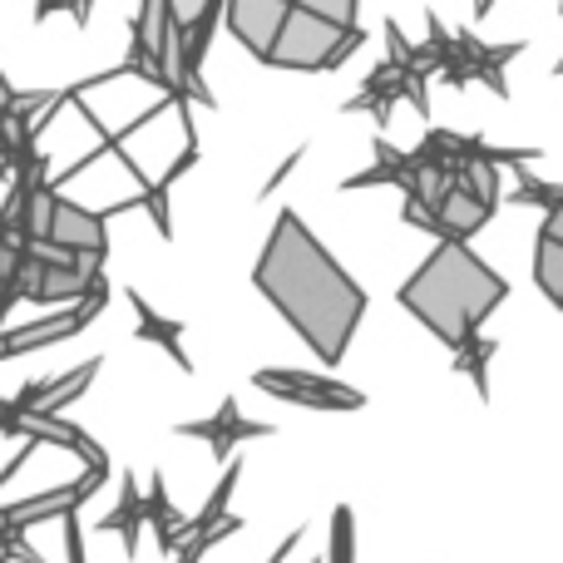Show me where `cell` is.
I'll return each instance as SVG.
<instances>
[{"label":"cell","instance_id":"obj_1","mask_svg":"<svg viewBox=\"0 0 563 563\" xmlns=\"http://www.w3.org/2000/svg\"><path fill=\"white\" fill-rule=\"evenodd\" d=\"M257 291L297 327V336L317 351L327 366H336L351 346V331L361 327L366 291L336 267V257L307 233L297 213H282L273 223L263 257H257Z\"/></svg>","mask_w":563,"mask_h":563},{"label":"cell","instance_id":"obj_2","mask_svg":"<svg viewBox=\"0 0 563 563\" xmlns=\"http://www.w3.org/2000/svg\"><path fill=\"white\" fill-rule=\"evenodd\" d=\"M505 277L475 257L465 243H440L435 253L420 263V273L400 287V307L430 327L445 346H465L479 331V321L505 301Z\"/></svg>","mask_w":563,"mask_h":563},{"label":"cell","instance_id":"obj_3","mask_svg":"<svg viewBox=\"0 0 563 563\" xmlns=\"http://www.w3.org/2000/svg\"><path fill=\"white\" fill-rule=\"evenodd\" d=\"M356 45H361V30L331 25V20L291 5L273 55H267V65H277V69H336Z\"/></svg>","mask_w":563,"mask_h":563},{"label":"cell","instance_id":"obj_4","mask_svg":"<svg viewBox=\"0 0 563 563\" xmlns=\"http://www.w3.org/2000/svg\"><path fill=\"white\" fill-rule=\"evenodd\" d=\"M253 386H263L267 396H282L291 406H307V410H361V390L341 386V380L327 376H311V371H257Z\"/></svg>","mask_w":563,"mask_h":563},{"label":"cell","instance_id":"obj_5","mask_svg":"<svg viewBox=\"0 0 563 563\" xmlns=\"http://www.w3.org/2000/svg\"><path fill=\"white\" fill-rule=\"evenodd\" d=\"M223 10H228V30H233L257 59H267L282 25H287V15H291V0H223Z\"/></svg>","mask_w":563,"mask_h":563},{"label":"cell","instance_id":"obj_6","mask_svg":"<svg viewBox=\"0 0 563 563\" xmlns=\"http://www.w3.org/2000/svg\"><path fill=\"white\" fill-rule=\"evenodd\" d=\"M45 243L65 247V253H75V257H104V218L55 198V218H49Z\"/></svg>","mask_w":563,"mask_h":563},{"label":"cell","instance_id":"obj_7","mask_svg":"<svg viewBox=\"0 0 563 563\" xmlns=\"http://www.w3.org/2000/svg\"><path fill=\"white\" fill-rule=\"evenodd\" d=\"M178 435H198V440H208V445H213V455H218V460H228V455H233L238 440H257V435H267V426H257V420H243V416H238V400H223L213 420H194V426H178Z\"/></svg>","mask_w":563,"mask_h":563},{"label":"cell","instance_id":"obj_8","mask_svg":"<svg viewBox=\"0 0 563 563\" xmlns=\"http://www.w3.org/2000/svg\"><path fill=\"white\" fill-rule=\"evenodd\" d=\"M99 307H69V311H55V317L35 321V327H20L10 336H0V356H20V351H35V346H49V341H65L95 317Z\"/></svg>","mask_w":563,"mask_h":563},{"label":"cell","instance_id":"obj_9","mask_svg":"<svg viewBox=\"0 0 563 563\" xmlns=\"http://www.w3.org/2000/svg\"><path fill=\"white\" fill-rule=\"evenodd\" d=\"M95 371H99V361H85L79 371H69L65 380H55V386H45V390H25V396L15 400L10 410H20V416H55L65 400H75V396H85V386L95 380Z\"/></svg>","mask_w":563,"mask_h":563},{"label":"cell","instance_id":"obj_10","mask_svg":"<svg viewBox=\"0 0 563 563\" xmlns=\"http://www.w3.org/2000/svg\"><path fill=\"white\" fill-rule=\"evenodd\" d=\"M129 301H134V311H139V336L144 341H158V346L168 351V356L178 361V366H188V356H184V346H178V336H184V327L178 321H164L154 307H148L139 291H129Z\"/></svg>","mask_w":563,"mask_h":563},{"label":"cell","instance_id":"obj_11","mask_svg":"<svg viewBox=\"0 0 563 563\" xmlns=\"http://www.w3.org/2000/svg\"><path fill=\"white\" fill-rule=\"evenodd\" d=\"M148 519V499H139V489H134V479H124V505L114 509V515L104 519V529L109 534H124V549L134 554V544H139V525Z\"/></svg>","mask_w":563,"mask_h":563},{"label":"cell","instance_id":"obj_12","mask_svg":"<svg viewBox=\"0 0 563 563\" xmlns=\"http://www.w3.org/2000/svg\"><path fill=\"white\" fill-rule=\"evenodd\" d=\"M534 277H539V287H544V297L563 307V247H559V243H549V238H539Z\"/></svg>","mask_w":563,"mask_h":563},{"label":"cell","instance_id":"obj_13","mask_svg":"<svg viewBox=\"0 0 563 563\" xmlns=\"http://www.w3.org/2000/svg\"><path fill=\"white\" fill-rule=\"evenodd\" d=\"M460 356V371H470L475 376V386H479V396H485V361L495 356V341H485V336H470L465 346L455 351Z\"/></svg>","mask_w":563,"mask_h":563},{"label":"cell","instance_id":"obj_14","mask_svg":"<svg viewBox=\"0 0 563 563\" xmlns=\"http://www.w3.org/2000/svg\"><path fill=\"white\" fill-rule=\"evenodd\" d=\"M291 5L311 10V15L331 20V25H346V30H356V5H361V0H291Z\"/></svg>","mask_w":563,"mask_h":563},{"label":"cell","instance_id":"obj_15","mask_svg":"<svg viewBox=\"0 0 563 563\" xmlns=\"http://www.w3.org/2000/svg\"><path fill=\"white\" fill-rule=\"evenodd\" d=\"M327 563H356V544H351V509H336V519H331V559Z\"/></svg>","mask_w":563,"mask_h":563},{"label":"cell","instance_id":"obj_16","mask_svg":"<svg viewBox=\"0 0 563 563\" xmlns=\"http://www.w3.org/2000/svg\"><path fill=\"white\" fill-rule=\"evenodd\" d=\"M49 10H69L75 20H85L89 15V0H40V20H45Z\"/></svg>","mask_w":563,"mask_h":563},{"label":"cell","instance_id":"obj_17","mask_svg":"<svg viewBox=\"0 0 563 563\" xmlns=\"http://www.w3.org/2000/svg\"><path fill=\"white\" fill-rule=\"evenodd\" d=\"M539 238H549V243H559V247H563V198L544 213V233H539Z\"/></svg>","mask_w":563,"mask_h":563},{"label":"cell","instance_id":"obj_18","mask_svg":"<svg viewBox=\"0 0 563 563\" xmlns=\"http://www.w3.org/2000/svg\"><path fill=\"white\" fill-rule=\"evenodd\" d=\"M317 563H321V559H317Z\"/></svg>","mask_w":563,"mask_h":563}]
</instances>
